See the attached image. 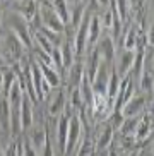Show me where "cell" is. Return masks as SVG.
<instances>
[{"label":"cell","mask_w":154,"mask_h":156,"mask_svg":"<svg viewBox=\"0 0 154 156\" xmlns=\"http://www.w3.org/2000/svg\"><path fill=\"white\" fill-rule=\"evenodd\" d=\"M135 46H137V33L134 29H128L125 41H123V48L125 50H135Z\"/></svg>","instance_id":"4dcf8cb0"},{"label":"cell","mask_w":154,"mask_h":156,"mask_svg":"<svg viewBox=\"0 0 154 156\" xmlns=\"http://www.w3.org/2000/svg\"><path fill=\"white\" fill-rule=\"evenodd\" d=\"M50 57H51V64H53L55 69L57 70L64 69V60H62V53H60V46H53Z\"/></svg>","instance_id":"1f68e13d"},{"label":"cell","mask_w":154,"mask_h":156,"mask_svg":"<svg viewBox=\"0 0 154 156\" xmlns=\"http://www.w3.org/2000/svg\"><path fill=\"white\" fill-rule=\"evenodd\" d=\"M77 156H93L94 154V144H93V142H91V139L89 137H86L84 139V141H82V144H79V146H77Z\"/></svg>","instance_id":"f546056e"},{"label":"cell","mask_w":154,"mask_h":156,"mask_svg":"<svg viewBox=\"0 0 154 156\" xmlns=\"http://www.w3.org/2000/svg\"><path fill=\"white\" fill-rule=\"evenodd\" d=\"M41 154L43 156H53V146H51V142H50V136L46 137L45 146H43V149H41Z\"/></svg>","instance_id":"e575fe53"},{"label":"cell","mask_w":154,"mask_h":156,"mask_svg":"<svg viewBox=\"0 0 154 156\" xmlns=\"http://www.w3.org/2000/svg\"><path fill=\"white\" fill-rule=\"evenodd\" d=\"M100 65H101V55H100V51H98V48L94 46V50L91 51L89 65H87V74H86L91 84L94 81V76H96V72H98V69H100Z\"/></svg>","instance_id":"ac0fdd59"},{"label":"cell","mask_w":154,"mask_h":156,"mask_svg":"<svg viewBox=\"0 0 154 156\" xmlns=\"http://www.w3.org/2000/svg\"><path fill=\"white\" fill-rule=\"evenodd\" d=\"M111 24H113V16H111V12H106V14H104V26L110 29Z\"/></svg>","instance_id":"8d00e7d4"},{"label":"cell","mask_w":154,"mask_h":156,"mask_svg":"<svg viewBox=\"0 0 154 156\" xmlns=\"http://www.w3.org/2000/svg\"><path fill=\"white\" fill-rule=\"evenodd\" d=\"M0 129L4 132H10V108L5 96H0Z\"/></svg>","instance_id":"2e32d148"},{"label":"cell","mask_w":154,"mask_h":156,"mask_svg":"<svg viewBox=\"0 0 154 156\" xmlns=\"http://www.w3.org/2000/svg\"><path fill=\"white\" fill-rule=\"evenodd\" d=\"M36 62H38V67H40L41 76H43V79L48 83V86L50 87H58L60 86L58 70L55 69L53 65H46V64H43V62H40V60H36Z\"/></svg>","instance_id":"8fae6325"},{"label":"cell","mask_w":154,"mask_h":156,"mask_svg":"<svg viewBox=\"0 0 154 156\" xmlns=\"http://www.w3.org/2000/svg\"><path fill=\"white\" fill-rule=\"evenodd\" d=\"M81 132H82L81 117L70 115V120H68V132H67V146H65L64 154H70L72 151L77 149L79 142H81Z\"/></svg>","instance_id":"6da1fadb"},{"label":"cell","mask_w":154,"mask_h":156,"mask_svg":"<svg viewBox=\"0 0 154 156\" xmlns=\"http://www.w3.org/2000/svg\"><path fill=\"white\" fill-rule=\"evenodd\" d=\"M144 110H145V94L132 96L130 100L120 108L123 119H125V117H137V115L141 113V112H144Z\"/></svg>","instance_id":"277c9868"},{"label":"cell","mask_w":154,"mask_h":156,"mask_svg":"<svg viewBox=\"0 0 154 156\" xmlns=\"http://www.w3.org/2000/svg\"><path fill=\"white\" fill-rule=\"evenodd\" d=\"M101 34V23L100 16H91L89 19V28H87V40H86V48L89 50L91 46H96L98 40Z\"/></svg>","instance_id":"ba28073f"},{"label":"cell","mask_w":154,"mask_h":156,"mask_svg":"<svg viewBox=\"0 0 154 156\" xmlns=\"http://www.w3.org/2000/svg\"><path fill=\"white\" fill-rule=\"evenodd\" d=\"M77 2H81V0H77Z\"/></svg>","instance_id":"7bdbcfd3"},{"label":"cell","mask_w":154,"mask_h":156,"mask_svg":"<svg viewBox=\"0 0 154 156\" xmlns=\"http://www.w3.org/2000/svg\"><path fill=\"white\" fill-rule=\"evenodd\" d=\"M70 108L77 112H82L84 108V101H82V96H81V91H79V87H72L70 89Z\"/></svg>","instance_id":"4316f807"},{"label":"cell","mask_w":154,"mask_h":156,"mask_svg":"<svg viewBox=\"0 0 154 156\" xmlns=\"http://www.w3.org/2000/svg\"><path fill=\"white\" fill-rule=\"evenodd\" d=\"M60 53H62V60H64V67H70L74 64V38L70 34V31H67V36L64 38V45L60 46Z\"/></svg>","instance_id":"30bf717a"},{"label":"cell","mask_w":154,"mask_h":156,"mask_svg":"<svg viewBox=\"0 0 154 156\" xmlns=\"http://www.w3.org/2000/svg\"><path fill=\"white\" fill-rule=\"evenodd\" d=\"M94 156H108V153H106V149H100Z\"/></svg>","instance_id":"f35d334b"},{"label":"cell","mask_w":154,"mask_h":156,"mask_svg":"<svg viewBox=\"0 0 154 156\" xmlns=\"http://www.w3.org/2000/svg\"><path fill=\"white\" fill-rule=\"evenodd\" d=\"M137 122H139V119L137 117H125L123 119V122L120 124V132H122V136H134V130H135L137 127Z\"/></svg>","instance_id":"484cf974"},{"label":"cell","mask_w":154,"mask_h":156,"mask_svg":"<svg viewBox=\"0 0 154 156\" xmlns=\"http://www.w3.org/2000/svg\"><path fill=\"white\" fill-rule=\"evenodd\" d=\"M12 33L16 34L21 45H24L26 48H31V34H29V29L23 21H14L12 23Z\"/></svg>","instance_id":"4fadbf2b"},{"label":"cell","mask_w":154,"mask_h":156,"mask_svg":"<svg viewBox=\"0 0 154 156\" xmlns=\"http://www.w3.org/2000/svg\"><path fill=\"white\" fill-rule=\"evenodd\" d=\"M40 33H41L45 38H48V40H50V43H51L53 46L57 45V43L60 41V38H62V33H55V31H51V29L45 28V26L40 29Z\"/></svg>","instance_id":"836d02e7"},{"label":"cell","mask_w":154,"mask_h":156,"mask_svg":"<svg viewBox=\"0 0 154 156\" xmlns=\"http://www.w3.org/2000/svg\"><path fill=\"white\" fill-rule=\"evenodd\" d=\"M65 93H64V89H60L58 91V94L55 96V100L50 103V115H60V113H64L65 112Z\"/></svg>","instance_id":"603a6c76"},{"label":"cell","mask_w":154,"mask_h":156,"mask_svg":"<svg viewBox=\"0 0 154 156\" xmlns=\"http://www.w3.org/2000/svg\"><path fill=\"white\" fill-rule=\"evenodd\" d=\"M113 142V125H106V127L101 130L100 137H98V142H96L94 149L96 151H100V149H106V147L110 146Z\"/></svg>","instance_id":"d6986e66"},{"label":"cell","mask_w":154,"mask_h":156,"mask_svg":"<svg viewBox=\"0 0 154 156\" xmlns=\"http://www.w3.org/2000/svg\"><path fill=\"white\" fill-rule=\"evenodd\" d=\"M33 124V103L27 98L26 93H23V101H21V129H29Z\"/></svg>","instance_id":"7c38bea8"},{"label":"cell","mask_w":154,"mask_h":156,"mask_svg":"<svg viewBox=\"0 0 154 156\" xmlns=\"http://www.w3.org/2000/svg\"><path fill=\"white\" fill-rule=\"evenodd\" d=\"M46 137H48L46 129H38V130H34V132L31 134V141H29V144H31L36 151H41V149H43V146H45Z\"/></svg>","instance_id":"cb8c5ba5"},{"label":"cell","mask_w":154,"mask_h":156,"mask_svg":"<svg viewBox=\"0 0 154 156\" xmlns=\"http://www.w3.org/2000/svg\"><path fill=\"white\" fill-rule=\"evenodd\" d=\"M23 156H38L36 154V149L29 144V142H23Z\"/></svg>","instance_id":"d590c367"},{"label":"cell","mask_w":154,"mask_h":156,"mask_svg":"<svg viewBox=\"0 0 154 156\" xmlns=\"http://www.w3.org/2000/svg\"><path fill=\"white\" fill-rule=\"evenodd\" d=\"M84 12H86V7H84V5H77L75 9L70 12V19H68V23L72 24L74 29H77V26H79V23H81Z\"/></svg>","instance_id":"f1b7e54d"},{"label":"cell","mask_w":154,"mask_h":156,"mask_svg":"<svg viewBox=\"0 0 154 156\" xmlns=\"http://www.w3.org/2000/svg\"><path fill=\"white\" fill-rule=\"evenodd\" d=\"M134 57H135V50H125L123 51L122 62H120V72H118L120 77L128 76V70L132 69V64H134Z\"/></svg>","instance_id":"44dd1931"},{"label":"cell","mask_w":154,"mask_h":156,"mask_svg":"<svg viewBox=\"0 0 154 156\" xmlns=\"http://www.w3.org/2000/svg\"><path fill=\"white\" fill-rule=\"evenodd\" d=\"M14 10L24 17L26 23H33L36 17V4L34 0H16L14 2Z\"/></svg>","instance_id":"5b68a950"},{"label":"cell","mask_w":154,"mask_h":156,"mask_svg":"<svg viewBox=\"0 0 154 156\" xmlns=\"http://www.w3.org/2000/svg\"><path fill=\"white\" fill-rule=\"evenodd\" d=\"M29 74H31V81H33V86H34V91H36V98L38 100H43L50 93L51 87L48 86V83L41 76L38 62H31V65H29Z\"/></svg>","instance_id":"7a4b0ae2"},{"label":"cell","mask_w":154,"mask_h":156,"mask_svg":"<svg viewBox=\"0 0 154 156\" xmlns=\"http://www.w3.org/2000/svg\"><path fill=\"white\" fill-rule=\"evenodd\" d=\"M98 4H100V5H108L110 0H98Z\"/></svg>","instance_id":"ab89813d"},{"label":"cell","mask_w":154,"mask_h":156,"mask_svg":"<svg viewBox=\"0 0 154 156\" xmlns=\"http://www.w3.org/2000/svg\"><path fill=\"white\" fill-rule=\"evenodd\" d=\"M68 120H70V115H68V113H60V115H58V127H57V142H58V149H60L62 153H65V146H67Z\"/></svg>","instance_id":"8992f818"},{"label":"cell","mask_w":154,"mask_h":156,"mask_svg":"<svg viewBox=\"0 0 154 156\" xmlns=\"http://www.w3.org/2000/svg\"><path fill=\"white\" fill-rule=\"evenodd\" d=\"M79 91H81V96H82L84 105H87L91 108L93 100H94V94H93V87H91V83H89V79H87L86 74H84V77H82L81 84H79Z\"/></svg>","instance_id":"ffe728a7"},{"label":"cell","mask_w":154,"mask_h":156,"mask_svg":"<svg viewBox=\"0 0 154 156\" xmlns=\"http://www.w3.org/2000/svg\"><path fill=\"white\" fill-rule=\"evenodd\" d=\"M115 5H117L118 10V17L122 23H125L128 19V10H130V2L128 0H115Z\"/></svg>","instance_id":"83f0119b"},{"label":"cell","mask_w":154,"mask_h":156,"mask_svg":"<svg viewBox=\"0 0 154 156\" xmlns=\"http://www.w3.org/2000/svg\"><path fill=\"white\" fill-rule=\"evenodd\" d=\"M151 129H152V112H147L144 115V119L137 122V127L134 130V139L137 141H144L145 137L151 136Z\"/></svg>","instance_id":"52a82bcc"},{"label":"cell","mask_w":154,"mask_h":156,"mask_svg":"<svg viewBox=\"0 0 154 156\" xmlns=\"http://www.w3.org/2000/svg\"><path fill=\"white\" fill-rule=\"evenodd\" d=\"M106 153H108V156H118L117 147H115V146H111V144H110V146L106 147Z\"/></svg>","instance_id":"74e56055"},{"label":"cell","mask_w":154,"mask_h":156,"mask_svg":"<svg viewBox=\"0 0 154 156\" xmlns=\"http://www.w3.org/2000/svg\"><path fill=\"white\" fill-rule=\"evenodd\" d=\"M41 23H43V26L48 29H51V31L55 33H64L65 28H64V23L60 21V17L57 14H55L53 7H50V5H43L41 7Z\"/></svg>","instance_id":"3957f363"},{"label":"cell","mask_w":154,"mask_h":156,"mask_svg":"<svg viewBox=\"0 0 154 156\" xmlns=\"http://www.w3.org/2000/svg\"><path fill=\"white\" fill-rule=\"evenodd\" d=\"M17 81V76H16V72H14L12 69H5V70H2V74H0V86H2V96H5L7 98V94H9V91H10V87L14 86V83Z\"/></svg>","instance_id":"e0dca14e"},{"label":"cell","mask_w":154,"mask_h":156,"mask_svg":"<svg viewBox=\"0 0 154 156\" xmlns=\"http://www.w3.org/2000/svg\"><path fill=\"white\" fill-rule=\"evenodd\" d=\"M36 40H38V45H40L41 51H45V53H48V55H50L51 50H53V45L50 43V40H48V38H45L40 31L36 33Z\"/></svg>","instance_id":"d6a6232c"},{"label":"cell","mask_w":154,"mask_h":156,"mask_svg":"<svg viewBox=\"0 0 154 156\" xmlns=\"http://www.w3.org/2000/svg\"><path fill=\"white\" fill-rule=\"evenodd\" d=\"M139 76H141V89L147 93V96H152V70L142 69Z\"/></svg>","instance_id":"d4e9b609"},{"label":"cell","mask_w":154,"mask_h":156,"mask_svg":"<svg viewBox=\"0 0 154 156\" xmlns=\"http://www.w3.org/2000/svg\"><path fill=\"white\" fill-rule=\"evenodd\" d=\"M120 76H118L117 69H110V76H108V84H106V100H108V105L113 106V101L117 98L118 93V86H120Z\"/></svg>","instance_id":"9c48e42d"},{"label":"cell","mask_w":154,"mask_h":156,"mask_svg":"<svg viewBox=\"0 0 154 156\" xmlns=\"http://www.w3.org/2000/svg\"><path fill=\"white\" fill-rule=\"evenodd\" d=\"M68 87L72 89V87H79V84H81L82 77H84V65L81 64V62H74L70 67H68Z\"/></svg>","instance_id":"9a60e30c"},{"label":"cell","mask_w":154,"mask_h":156,"mask_svg":"<svg viewBox=\"0 0 154 156\" xmlns=\"http://www.w3.org/2000/svg\"><path fill=\"white\" fill-rule=\"evenodd\" d=\"M53 10L64 24L68 23V19H70V10H68L67 0H53Z\"/></svg>","instance_id":"7402d4cb"},{"label":"cell","mask_w":154,"mask_h":156,"mask_svg":"<svg viewBox=\"0 0 154 156\" xmlns=\"http://www.w3.org/2000/svg\"><path fill=\"white\" fill-rule=\"evenodd\" d=\"M0 74H2V70H0ZM0 91H2V86H0Z\"/></svg>","instance_id":"b9f144b4"},{"label":"cell","mask_w":154,"mask_h":156,"mask_svg":"<svg viewBox=\"0 0 154 156\" xmlns=\"http://www.w3.org/2000/svg\"><path fill=\"white\" fill-rule=\"evenodd\" d=\"M98 48V51H100V55L103 57V62H106V64H110L111 60H113L115 57V41L111 36H104L103 40H101L100 46H96Z\"/></svg>","instance_id":"5bb4252c"},{"label":"cell","mask_w":154,"mask_h":156,"mask_svg":"<svg viewBox=\"0 0 154 156\" xmlns=\"http://www.w3.org/2000/svg\"><path fill=\"white\" fill-rule=\"evenodd\" d=\"M0 24H2V16H0Z\"/></svg>","instance_id":"60d3db41"}]
</instances>
